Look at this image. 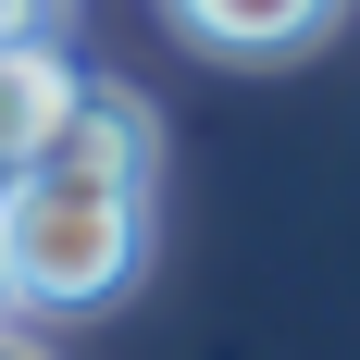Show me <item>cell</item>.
Segmentation results:
<instances>
[{
  "label": "cell",
  "mask_w": 360,
  "mask_h": 360,
  "mask_svg": "<svg viewBox=\"0 0 360 360\" xmlns=\"http://www.w3.org/2000/svg\"><path fill=\"white\" fill-rule=\"evenodd\" d=\"M25 25H37V0H0V37H25Z\"/></svg>",
  "instance_id": "obj_5"
},
{
  "label": "cell",
  "mask_w": 360,
  "mask_h": 360,
  "mask_svg": "<svg viewBox=\"0 0 360 360\" xmlns=\"http://www.w3.org/2000/svg\"><path fill=\"white\" fill-rule=\"evenodd\" d=\"M63 87H75V63H63V50H37V25H25V37H0V174L50 137Z\"/></svg>",
  "instance_id": "obj_4"
},
{
  "label": "cell",
  "mask_w": 360,
  "mask_h": 360,
  "mask_svg": "<svg viewBox=\"0 0 360 360\" xmlns=\"http://www.w3.org/2000/svg\"><path fill=\"white\" fill-rule=\"evenodd\" d=\"M149 261V186L75 174V162H13L0 174V286L13 311H112Z\"/></svg>",
  "instance_id": "obj_1"
},
{
  "label": "cell",
  "mask_w": 360,
  "mask_h": 360,
  "mask_svg": "<svg viewBox=\"0 0 360 360\" xmlns=\"http://www.w3.org/2000/svg\"><path fill=\"white\" fill-rule=\"evenodd\" d=\"M0 360H50V348H25V335H13V323H0Z\"/></svg>",
  "instance_id": "obj_6"
},
{
  "label": "cell",
  "mask_w": 360,
  "mask_h": 360,
  "mask_svg": "<svg viewBox=\"0 0 360 360\" xmlns=\"http://www.w3.org/2000/svg\"><path fill=\"white\" fill-rule=\"evenodd\" d=\"M174 13L186 50H212V63H286L311 37L335 25V0H162Z\"/></svg>",
  "instance_id": "obj_3"
},
{
  "label": "cell",
  "mask_w": 360,
  "mask_h": 360,
  "mask_svg": "<svg viewBox=\"0 0 360 360\" xmlns=\"http://www.w3.org/2000/svg\"><path fill=\"white\" fill-rule=\"evenodd\" d=\"M0 323H13V286H0Z\"/></svg>",
  "instance_id": "obj_7"
},
{
  "label": "cell",
  "mask_w": 360,
  "mask_h": 360,
  "mask_svg": "<svg viewBox=\"0 0 360 360\" xmlns=\"http://www.w3.org/2000/svg\"><path fill=\"white\" fill-rule=\"evenodd\" d=\"M25 162H75V174H124V186H149V174H162V124H149V100H137V87L75 75V87H63V112H50V137H37Z\"/></svg>",
  "instance_id": "obj_2"
}]
</instances>
